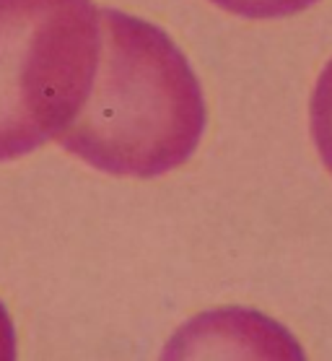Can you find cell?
Returning a JSON list of instances; mask_svg holds the SVG:
<instances>
[{
    "label": "cell",
    "instance_id": "obj_1",
    "mask_svg": "<svg viewBox=\"0 0 332 361\" xmlns=\"http://www.w3.org/2000/svg\"><path fill=\"white\" fill-rule=\"evenodd\" d=\"M99 37L89 99L57 140L114 177L151 180L187 164L208 104L185 52L161 26L117 8H99Z\"/></svg>",
    "mask_w": 332,
    "mask_h": 361
},
{
    "label": "cell",
    "instance_id": "obj_2",
    "mask_svg": "<svg viewBox=\"0 0 332 361\" xmlns=\"http://www.w3.org/2000/svg\"><path fill=\"white\" fill-rule=\"evenodd\" d=\"M94 0H0V161L60 138L99 63Z\"/></svg>",
    "mask_w": 332,
    "mask_h": 361
},
{
    "label": "cell",
    "instance_id": "obj_3",
    "mask_svg": "<svg viewBox=\"0 0 332 361\" xmlns=\"http://www.w3.org/2000/svg\"><path fill=\"white\" fill-rule=\"evenodd\" d=\"M309 128H312V140L316 146V154L322 159L324 169L332 174V58L322 68L314 91H312Z\"/></svg>",
    "mask_w": 332,
    "mask_h": 361
},
{
    "label": "cell",
    "instance_id": "obj_4",
    "mask_svg": "<svg viewBox=\"0 0 332 361\" xmlns=\"http://www.w3.org/2000/svg\"><path fill=\"white\" fill-rule=\"evenodd\" d=\"M211 3L242 18H285L312 8L319 0H211Z\"/></svg>",
    "mask_w": 332,
    "mask_h": 361
},
{
    "label": "cell",
    "instance_id": "obj_5",
    "mask_svg": "<svg viewBox=\"0 0 332 361\" xmlns=\"http://www.w3.org/2000/svg\"><path fill=\"white\" fill-rule=\"evenodd\" d=\"M16 359V330L11 322V314L6 304L0 302V361Z\"/></svg>",
    "mask_w": 332,
    "mask_h": 361
}]
</instances>
